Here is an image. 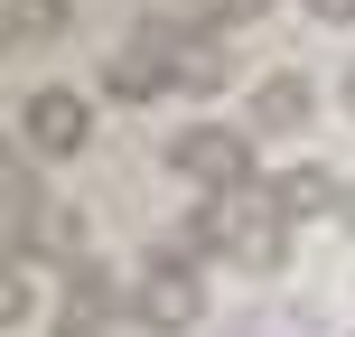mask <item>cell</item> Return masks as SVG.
<instances>
[{"mask_svg":"<svg viewBox=\"0 0 355 337\" xmlns=\"http://www.w3.org/2000/svg\"><path fill=\"white\" fill-rule=\"evenodd\" d=\"M206 309H215L206 272H196L178 244H159V253L141 263V281H131V319H141V337H196Z\"/></svg>","mask_w":355,"mask_h":337,"instance_id":"6da1fadb","label":"cell"},{"mask_svg":"<svg viewBox=\"0 0 355 337\" xmlns=\"http://www.w3.org/2000/svg\"><path fill=\"white\" fill-rule=\"evenodd\" d=\"M168 169L187 178V188H206V197L262 188V178H252V141L225 131V122H178V131H168Z\"/></svg>","mask_w":355,"mask_h":337,"instance_id":"7a4b0ae2","label":"cell"},{"mask_svg":"<svg viewBox=\"0 0 355 337\" xmlns=\"http://www.w3.org/2000/svg\"><path fill=\"white\" fill-rule=\"evenodd\" d=\"M290 234H300V225L271 206V188L225 197V253H234L243 272H281V263H290Z\"/></svg>","mask_w":355,"mask_h":337,"instance_id":"3957f363","label":"cell"},{"mask_svg":"<svg viewBox=\"0 0 355 337\" xmlns=\"http://www.w3.org/2000/svg\"><path fill=\"white\" fill-rule=\"evenodd\" d=\"M19 141H28L37 160H75V150L94 141V104L75 85H37L28 104H19Z\"/></svg>","mask_w":355,"mask_h":337,"instance_id":"277c9868","label":"cell"},{"mask_svg":"<svg viewBox=\"0 0 355 337\" xmlns=\"http://www.w3.org/2000/svg\"><path fill=\"white\" fill-rule=\"evenodd\" d=\"M10 253L19 263H75V253H85V215H75L66 197H37V206L10 215Z\"/></svg>","mask_w":355,"mask_h":337,"instance_id":"5b68a950","label":"cell"},{"mask_svg":"<svg viewBox=\"0 0 355 337\" xmlns=\"http://www.w3.org/2000/svg\"><path fill=\"white\" fill-rule=\"evenodd\" d=\"M168 85H178V47H159V38H141V28H131V47L103 56V94L112 104H150V94H168Z\"/></svg>","mask_w":355,"mask_h":337,"instance_id":"8992f818","label":"cell"},{"mask_svg":"<svg viewBox=\"0 0 355 337\" xmlns=\"http://www.w3.org/2000/svg\"><path fill=\"white\" fill-rule=\"evenodd\" d=\"M309 122H318V85H309L300 66H281V75L252 85V131H262V141H290V131H309Z\"/></svg>","mask_w":355,"mask_h":337,"instance_id":"52a82bcc","label":"cell"},{"mask_svg":"<svg viewBox=\"0 0 355 337\" xmlns=\"http://www.w3.org/2000/svg\"><path fill=\"white\" fill-rule=\"evenodd\" d=\"M262 188H271V206H281L290 225H318V215H337V206H346V178L327 169V160H290L281 178H262Z\"/></svg>","mask_w":355,"mask_h":337,"instance_id":"ba28073f","label":"cell"},{"mask_svg":"<svg viewBox=\"0 0 355 337\" xmlns=\"http://www.w3.org/2000/svg\"><path fill=\"white\" fill-rule=\"evenodd\" d=\"M112 309H131V290L112 281V263L75 253V263H66V290H56V319H85V328H103Z\"/></svg>","mask_w":355,"mask_h":337,"instance_id":"9c48e42d","label":"cell"},{"mask_svg":"<svg viewBox=\"0 0 355 337\" xmlns=\"http://www.w3.org/2000/svg\"><path fill=\"white\" fill-rule=\"evenodd\" d=\"M178 85H187V94H225V85H234V47L206 28V19L178 38Z\"/></svg>","mask_w":355,"mask_h":337,"instance_id":"30bf717a","label":"cell"},{"mask_svg":"<svg viewBox=\"0 0 355 337\" xmlns=\"http://www.w3.org/2000/svg\"><path fill=\"white\" fill-rule=\"evenodd\" d=\"M66 19H75V0H10L0 10V47H47Z\"/></svg>","mask_w":355,"mask_h":337,"instance_id":"8fae6325","label":"cell"},{"mask_svg":"<svg viewBox=\"0 0 355 337\" xmlns=\"http://www.w3.org/2000/svg\"><path fill=\"white\" fill-rule=\"evenodd\" d=\"M187 263H206V253H225V197H196L187 215H178V234H168Z\"/></svg>","mask_w":355,"mask_h":337,"instance_id":"7c38bea8","label":"cell"},{"mask_svg":"<svg viewBox=\"0 0 355 337\" xmlns=\"http://www.w3.org/2000/svg\"><path fill=\"white\" fill-rule=\"evenodd\" d=\"M37 197H47V188H37V169H28V150H19V141H0V225H10L19 206H37Z\"/></svg>","mask_w":355,"mask_h":337,"instance_id":"4fadbf2b","label":"cell"},{"mask_svg":"<svg viewBox=\"0 0 355 337\" xmlns=\"http://www.w3.org/2000/svg\"><path fill=\"white\" fill-rule=\"evenodd\" d=\"M19 319H28V263H19V253H0V337H10Z\"/></svg>","mask_w":355,"mask_h":337,"instance_id":"5bb4252c","label":"cell"},{"mask_svg":"<svg viewBox=\"0 0 355 337\" xmlns=\"http://www.w3.org/2000/svg\"><path fill=\"white\" fill-rule=\"evenodd\" d=\"M271 0H187V19H206V28H243V19H262Z\"/></svg>","mask_w":355,"mask_h":337,"instance_id":"9a60e30c","label":"cell"},{"mask_svg":"<svg viewBox=\"0 0 355 337\" xmlns=\"http://www.w3.org/2000/svg\"><path fill=\"white\" fill-rule=\"evenodd\" d=\"M300 10H309V19H327V28H346V19H355V0H300Z\"/></svg>","mask_w":355,"mask_h":337,"instance_id":"2e32d148","label":"cell"},{"mask_svg":"<svg viewBox=\"0 0 355 337\" xmlns=\"http://www.w3.org/2000/svg\"><path fill=\"white\" fill-rule=\"evenodd\" d=\"M56 337H103V328H85V319H56Z\"/></svg>","mask_w":355,"mask_h":337,"instance_id":"e0dca14e","label":"cell"},{"mask_svg":"<svg viewBox=\"0 0 355 337\" xmlns=\"http://www.w3.org/2000/svg\"><path fill=\"white\" fill-rule=\"evenodd\" d=\"M337 94H346V113H355V56H346V75H337Z\"/></svg>","mask_w":355,"mask_h":337,"instance_id":"ac0fdd59","label":"cell"},{"mask_svg":"<svg viewBox=\"0 0 355 337\" xmlns=\"http://www.w3.org/2000/svg\"><path fill=\"white\" fill-rule=\"evenodd\" d=\"M337 225H346V234H355V188H346V206H337Z\"/></svg>","mask_w":355,"mask_h":337,"instance_id":"d6986e66","label":"cell"}]
</instances>
